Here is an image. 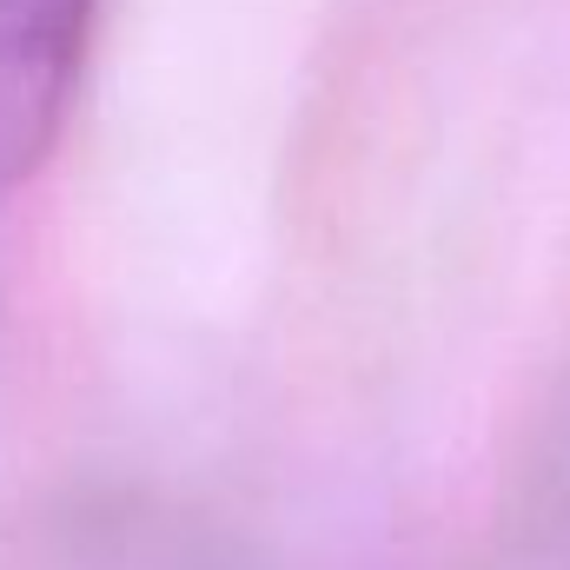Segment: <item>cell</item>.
Instances as JSON below:
<instances>
[{"instance_id":"6da1fadb","label":"cell","mask_w":570,"mask_h":570,"mask_svg":"<svg viewBox=\"0 0 570 570\" xmlns=\"http://www.w3.org/2000/svg\"><path fill=\"white\" fill-rule=\"evenodd\" d=\"M100 0H0V193L27 186L67 134Z\"/></svg>"},{"instance_id":"7a4b0ae2","label":"cell","mask_w":570,"mask_h":570,"mask_svg":"<svg viewBox=\"0 0 570 570\" xmlns=\"http://www.w3.org/2000/svg\"><path fill=\"white\" fill-rule=\"evenodd\" d=\"M153 570H166V564H153Z\"/></svg>"}]
</instances>
